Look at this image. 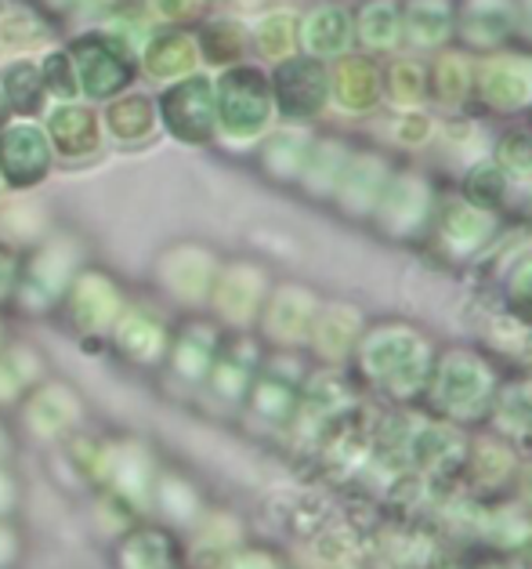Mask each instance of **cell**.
Here are the masks:
<instances>
[{
  "mask_svg": "<svg viewBox=\"0 0 532 569\" xmlns=\"http://www.w3.org/2000/svg\"><path fill=\"white\" fill-rule=\"evenodd\" d=\"M308 149H312V138H308L304 131L287 128V131H279L264 142L261 160H264V168H269V174L275 178V182H298L301 171H304Z\"/></svg>",
  "mask_w": 532,
  "mask_h": 569,
  "instance_id": "cell-24",
  "label": "cell"
},
{
  "mask_svg": "<svg viewBox=\"0 0 532 569\" xmlns=\"http://www.w3.org/2000/svg\"><path fill=\"white\" fill-rule=\"evenodd\" d=\"M435 192L428 178L413 171H391L381 200L373 207V218L391 240H416L431 221H435Z\"/></svg>",
  "mask_w": 532,
  "mask_h": 569,
  "instance_id": "cell-4",
  "label": "cell"
},
{
  "mask_svg": "<svg viewBox=\"0 0 532 569\" xmlns=\"http://www.w3.org/2000/svg\"><path fill=\"white\" fill-rule=\"evenodd\" d=\"M508 192H511V178L503 174L493 160H485V163H474V168L468 171L464 178V197L468 203L474 207H482V211H500L503 203H508Z\"/></svg>",
  "mask_w": 532,
  "mask_h": 569,
  "instance_id": "cell-28",
  "label": "cell"
},
{
  "mask_svg": "<svg viewBox=\"0 0 532 569\" xmlns=\"http://www.w3.org/2000/svg\"><path fill=\"white\" fill-rule=\"evenodd\" d=\"M435 232L453 258H474L496 236V214L456 197L435 211Z\"/></svg>",
  "mask_w": 532,
  "mask_h": 569,
  "instance_id": "cell-11",
  "label": "cell"
},
{
  "mask_svg": "<svg viewBox=\"0 0 532 569\" xmlns=\"http://www.w3.org/2000/svg\"><path fill=\"white\" fill-rule=\"evenodd\" d=\"M330 102L344 113H370L384 102V69L373 54H341L330 69Z\"/></svg>",
  "mask_w": 532,
  "mask_h": 569,
  "instance_id": "cell-10",
  "label": "cell"
},
{
  "mask_svg": "<svg viewBox=\"0 0 532 569\" xmlns=\"http://www.w3.org/2000/svg\"><path fill=\"white\" fill-rule=\"evenodd\" d=\"M474 99L496 113L532 109V54H489L474 62Z\"/></svg>",
  "mask_w": 532,
  "mask_h": 569,
  "instance_id": "cell-6",
  "label": "cell"
},
{
  "mask_svg": "<svg viewBox=\"0 0 532 569\" xmlns=\"http://www.w3.org/2000/svg\"><path fill=\"white\" fill-rule=\"evenodd\" d=\"M203 51H207L210 62L229 66V62H235L243 54V37H240V30H235L232 22H218V26H210V30H207Z\"/></svg>",
  "mask_w": 532,
  "mask_h": 569,
  "instance_id": "cell-33",
  "label": "cell"
},
{
  "mask_svg": "<svg viewBox=\"0 0 532 569\" xmlns=\"http://www.w3.org/2000/svg\"><path fill=\"white\" fill-rule=\"evenodd\" d=\"M4 99L19 109V113H37L44 102V80L33 69V62H16L4 73Z\"/></svg>",
  "mask_w": 532,
  "mask_h": 569,
  "instance_id": "cell-30",
  "label": "cell"
},
{
  "mask_svg": "<svg viewBox=\"0 0 532 569\" xmlns=\"http://www.w3.org/2000/svg\"><path fill=\"white\" fill-rule=\"evenodd\" d=\"M152 4H157L163 19H189L200 8V0H152Z\"/></svg>",
  "mask_w": 532,
  "mask_h": 569,
  "instance_id": "cell-36",
  "label": "cell"
},
{
  "mask_svg": "<svg viewBox=\"0 0 532 569\" xmlns=\"http://www.w3.org/2000/svg\"><path fill=\"white\" fill-rule=\"evenodd\" d=\"M362 330H367V323H362L359 309H352V305H327V309L315 312V323L308 330V338H312L323 359L344 363L348 356H355Z\"/></svg>",
  "mask_w": 532,
  "mask_h": 569,
  "instance_id": "cell-16",
  "label": "cell"
},
{
  "mask_svg": "<svg viewBox=\"0 0 532 569\" xmlns=\"http://www.w3.org/2000/svg\"><path fill=\"white\" fill-rule=\"evenodd\" d=\"M51 152H48V138L44 131L30 128V123H19V128H8L0 134V171L11 186H33L48 174Z\"/></svg>",
  "mask_w": 532,
  "mask_h": 569,
  "instance_id": "cell-14",
  "label": "cell"
},
{
  "mask_svg": "<svg viewBox=\"0 0 532 569\" xmlns=\"http://www.w3.org/2000/svg\"><path fill=\"white\" fill-rule=\"evenodd\" d=\"M522 562H525V569H532V540H529L525 551H522Z\"/></svg>",
  "mask_w": 532,
  "mask_h": 569,
  "instance_id": "cell-40",
  "label": "cell"
},
{
  "mask_svg": "<svg viewBox=\"0 0 532 569\" xmlns=\"http://www.w3.org/2000/svg\"><path fill=\"white\" fill-rule=\"evenodd\" d=\"M8 283H11V258L0 254V295L8 290Z\"/></svg>",
  "mask_w": 532,
  "mask_h": 569,
  "instance_id": "cell-39",
  "label": "cell"
},
{
  "mask_svg": "<svg viewBox=\"0 0 532 569\" xmlns=\"http://www.w3.org/2000/svg\"><path fill=\"white\" fill-rule=\"evenodd\" d=\"M348 160H352V152H348L341 138H319V142H312V149H308V160L298 182H304V189L315 192V197H333Z\"/></svg>",
  "mask_w": 532,
  "mask_h": 569,
  "instance_id": "cell-22",
  "label": "cell"
},
{
  "mask_svg": "<svg viewBox=\"0 0 532 569\" xmlns=\"http://www.w3.org/2000/svg\"><path fill=\"white\" fill-rule=\"evenodd\" d=\"M254 44H258V54L269 62H287L293 59V51H298V19L290 16V11H272V16H264L254 30Z\"/></svg>",
  "mask_w": 532,
  "mask_h": 569,
  "instance_id": "cell-27",
  "label": "cell"
},
{
  "mask_svg": "<svg viewBox=\"0 0 532 569\" xmlns=\"http://www.w3.org/2000/svg\"><path fill=\"white\" fill-rule=\"evenodd\" d=\"M221 301H225V309H235V316H247L254 312V305L261 301V272L258 269H235L229 280H225V290H221Z\"/></svg>",
  "mask_w": 532,
  "mask_h": 569,
  "instance_id": "cell-32",
  "label": "cell"
},
{
  "mask_svg": "<svg viewBox=\"0 0 532 569\" xmlns=\"http://www.w3.org/2000/svg\"><path fill=\"white\" fill-rule=\"evenodd\" d=\"M40 80H44V88L51 94H59V99H73V94H80V80H77V66L69 54L54 51L51 59L44 62V73H40Z\"/></svg>",
  "mask_w": 532,
  "mask_h": 569,
  "instance_id": "cell-34",
  "label": "cell"
},
{
  "mask_svg": "<svg viewBox=\"0 0 532 569\" xmlns=\"http://www.w3.org/2000/svg\"><path fill=\"white\" fill-rule=\"evenodd\" d=\"M518 11H514V33L525 37L532 44V0H514Z\"/></svg>",
  "mask_w": 532,
  "mask_h": 569,
  "instance_id": "cell-37",
  "label": "cell"
},
{
  "mask_svg": "<svg viewBox=\"0 0 532 569\" xmlns=\"http://www.w3.org/2000/svg\"><path fill=\"white\" fill-rule=\"evenodd\" d=\"M402 40L413 48H445L453 40V0H399Z\"/></svg>",
  "mask_w": 532,
  "mask_h": 569,
  "instance_id": "cell-17",
  "label": "cell"
},
{
  "mask_svg": "<svg viewBox=\"0 0 532 569\" xmlns=\"http://www.w3.org/2000/svg\"><path fill=\"white\" fill-rule=\"evenodd\" d=\"M73 59H77L73 66H77L80 88L88 91L91 99H109V94H117L131 80L128 54L106 37L80 40V44L73 48Z\"/></svg>",
  "mask_w": 532,
  "mask_h": 569,
  "instance_id": "cell-12",
  "label": "cell"
},
{
  "mask_svg": "<svg viewBox=\"0 0 532 569\" xmlns=\"http://www.w3.org/2000/svg\"><path fill=\"white\" fill-rule=\"evenodd\" d=\"M405 461L416 468V476H424L431 482L453 479L456 471H464L468 439L460 428L431 418L424 425L410 428V439H405Z\"/></svg>",
  "mask_w": 532,
  "mask_h": 569,
  "instance_id": "cell-7",
  "label": "cell"
},
{
  "mask_svg": "<svg viewBox=\"0 0 532 569\" xmlns=\"http://www.w3.org/2000/svg\"><path fill=\"white\" fill-rule=\"evenodd\" d=\"M529 131H532V120H529Z\"/></svg>",
  "mask_w": 532,
  "mask_h": 569,
  "instance_id": "cell-43",
  "label": "cell"
},
{
  "mask_svg": "<svg viewBox=\"0 0 532 569\" xmlns=\"http://www.w3.org/2000/svg\"><path fill=\"white\" fill-rule=\"evenodd\" d=\"M493 163L514 182V178H532V131L514 128L508 134H500V142L493 149Z\"/></svg>",
  "mask_w": 532,
  "mask_h": 569,
  "instance_id": "cell-29",
  "label": "cell"
},
{
  "mask_svg": "<svg viewBox=\"0 0 532 569\" xmlns=\"http://www.w3.org/2000/svg\"><path fill=\"white\" fill-rule=\"evenodd\" d=\"M525 439H529V442H532V425H529V432H525Z\"/></svg>",
  "mask_w": 532,
  "mask_h": 569,
  "instance_id": "cell-42",
  "label": "cell"
},
{
  "mask_svg": "<svg viewBox=\"0 0 532 569\" xmlns=\"http://www.w3.org/2000/svg\"><path fill=\"white\" fill-rule=\"evenodd\" d=\"M109 128H113L117 138H128V142L145 138L152 131L149 99H142V94H128V99L113 102V109H109Z\"/></svg>",
  "mask_w": 532,
  "mask_h": 569,
  "instance_id": "cell-31",
  "label": "cell"
},
{
  "mask_svg": "<svg viewBox=\"0 0 532 569\" xmlns=\"http://www.w3.org/2000/svg\"><path fill=\"white\" fill-rule=\"evenodd\" d=\"M298 40L304 44L308 59H341L355 44V26L352 11L341 4H323L315 11H308V19L298 26Z\"/></svg>",
  "mask_w": 532,
  "mask_h": 569,
  "instance_id": "cell-15",
  "label": "cell"
},
{
  "mask_svg": "<svg viewBox=\"0 0 532 569\" xmlns=\"http://www.w3.org/2000/svg\"><path fill=\"white\" fill-rule=\"evenodd\" d=\"M315 312H319V305L312 298V290L283 287L269 305V330L279 341H301L308 338V330H312Z\"/></svg>",
  "mask_w": 532,
  "mask_h": 569,
  "instance_id": "cell-21",
  "label": "cell"
},
{
  "mask_svg": "<svg viewBox=\"0 0 532 569\" xmlns=\"http://www.w3.org/2000/svg\"><path fill=\"white\" fill-rule=\"evenodd\" d=\"M355 44L370 54H388L402 44V8L399 0H362V8L352 16Z\"/></svg>",
  "mask_w": 532,
  "mask_h": 569,
  "instance_id": "cell-18",
  "label": "cell"
},
{
  "mask_svg": "<svg viewBox=\"0 0 532 569\" xmlns=\"http://www.w3.org/2000/svg\"><path fill=\"white\" fill-rule=\"evenodd\" d=\"M218 123L232 142H254L272 123V84L254 66H235L218 84Z\"/></svg>",
  "mask_w": 532,
  "mask_h": 569,
  "instance_id": "cell-3",
  "label": "cell"
},
{
  "mask_svg": "<svg viewBox=\"0 0 532 569\" xmlns=\"http://www.w3.org/2000/svg\"><path fill=\"white\" fill-rule=\"evenodd\" d=\"M48 128H51V138L62 157H88V152H94V146H98V123L88 109H80V106L54 109Z\"/></svg>",
  "mask_w": 532,
  "mask_h": 569,
  "instance_id": "cell-23",
  "label": "cell"
},
{
  "mask_svg": "<svg viewBox=\"0 0 532 569\" xmlns=\"http://www.w3.org/2000/svg\"><path fill=\"white\" fill-rule=\"evenodd\" d=\"M272 84V106L287 120H315L330 106V69L319 59L279 62Z\"/></svg>",
  "mask_w": 532,
  "mask_h": 569,
  "instance_id": "cell-5",
  "label": "cell"
},
{
  "mask_svg": "<svg viewBox=\"0 0 532 569\" xmlns=\"http://www.w3.org/2000/svg\"><path fill=\"white\" fill-rule=\"evenodd\" d=\"M514 0H453V37L471 51H500L514 37Z\"/></svg>",
  "mask_w": 532,
  "mask_h": 569,
  "instance_id": "cell-9",
  "label": "cell"
},
{
  "mask_svg": "<svg viewBox=\"0 0 532 569\" xmlns=\"http://www.w3.org/2000/svg\"><path fill=\"white\" fill-rule=\"evenodd\" d=\"M384 99L399 109H420L428 99V66L413 59H395L384 69Z\"/></svg>",
  "mask_w": 532,
  "mask_h": 569,
  "instance_id": "cell-26",
  "label": "cell"
},
{
  "mask_svg": "<svg viewBox=\"0 0 532 569\" xmlns=\"http://www.w3.org/2000/svg\"><path fill=\"white\" fill-rule=\"evenodd\" d=\"M391 134H395V142L402 149H420L424 142H431V134H435V120L428 113H420V109H405V113L395 120V128H391Z\"/></svg>",
  "mask_w": 532,
  "mask_h": 569,
  "instance_id": "cell-35",
  "label": "cell"
},
{
  "mask_svg": "<svg viewBox=\"0 0 532 569\" xmlns=\"http://www.w3.org/2000/svg\"><path fill=\"white\" fill-rule=\"evenodd\" d=\"M163 120L181 142H207L218 123L214 84L207 77H189L163 94Z\"/></svg>",
  "mask_w": 532,
  "mask_h": 569,
  "instance_id": "cell-8",
  "label": "cell"
},
{
  "mask_svg": "<svg viewBox=\"0 0 532 569\" xmlns=\"http://www.w3.org/2000/svg\"><path fill=\"white\" fill-rule=\"evenodd\" d=\"M4 117H8V106H4V91H0V123H4Z\"/></svg>",
  "mask_w": 532,
  "mask_h": 569,
  "instance_id": "cell-41",
  "label": "cell"
},
{
  "mask_svg": "<svg viewBox=\"0 0 532 569\" xmlns=\"http://www.w3.org/2000/svg\"><path fill=\"white\" fill-rule=\"evenodd\" d=\"M435 345L410 323H377L362 330L355 363L362 381L391 402L424 399V388L435 367Z\"/></svg>",
  "mask_w": 532,
  "mask_h": 569,
  "instance_id": "cell-1",
  "label": "cell"
},
{
  "mask_svg": "<svg viewBox=\"0 0 532 569\" xmlns=\"http://www.w3.org/2000/svg\"><path fill=\"white\" fill-rule=\"evenodd\" d=\"M514 468L518 461H514L511 442L500 436L479 439L468 450V461H464V471L471 476L474 490H500V486H508L514 479Z\"/></svg>",
  "mask_w": 532,
  "mask_h": 569,
  "instance_id": "cell-19",
  "label": "cell"
},
{
  "mask_svg": "<svg viewBox=\"0 0 532 569\" xmlns=\"http://www.w3.org/2000/svg\"><path fill=\"white\" fill-rule=\"evenodd\" d=\"M200 62L195 59V40L189 33H160L149 40L145 48V66L157 77H181Z\"/></svg>",
  "mask_w": 532,
  "mask_h": 569,
  "instance_id": "cell-25",
  "label": "cell"
},
{
  "mask_svg": "<svg viewBox=\"0 0 532 569\" xmlns=\"http://www.w3.org/2000/svg\"><path fill=\"white\" fill-rule=\"evenodd\" d=\"M388 178H391V163L381 157V152H352L338 189H333V200H338L344 214L367 218V214H373L377 200H381Z\"/></svg>",
  "mask_w": 532,
  "mask_h": 569,
  "instance_id": "cell-13",
  "label": "cell"
},
{
  "mask_svg": "<svg viewBox=\"0 0 532 569\" xmlns=\"http://www.w3.org/2000/svg\"><path fill=\"white\" fill-rule=\"evenodd\" d=\"M496 396H500V378L482 352L450 349L435 356L424 399H428V407L435 410L439 421L453 428L489 421Z\"/></svg>",
  "mask_w": 532,
  "mask_h": 569,
  "instance_id": "cell-2",
  "label": "cell"
},
{
  "mask_svg": "<svg viewBox=\"0 0 532 569\" xmlns=\"http://www.w3.org/2000/svg\"><path fill=\"white\" fill-rule=\"evenodd\" d=\"M428 94L442 106H464L474 94V62L464 51H442L428 66Z\"/></svg>",
  "mask_w": 532,
  "mask_h": 569,
  "instance_id": "cell-20",
  "label": "cell"
},
{
  "mask_svg": "<svg viewBox=\"0 0 532 569\" xmlns=\"http://www.w3.org/2000/svg\"><path fill=\"white\" fill-rule=\"evenodd\" d=\"M514 490H518V497H522L525 505H532V461H525V465H518L514 468Z\"/></svg>",
  "mask_w": 532,
  "mask_h": 569,
  "instance_id": "cell-38",
  "label": "cell"
}]
</instances>
